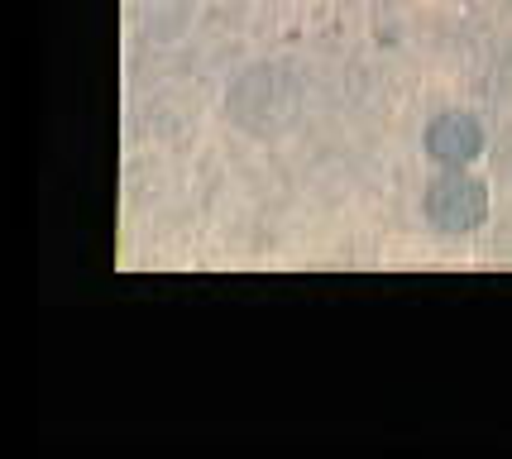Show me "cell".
<instances>
[{"instance_id": "cell-2", "label": "cell", "mask_w": 512, "mask_h": 459, "mask_svg": "<svg viewBox=\"0 0 512 459\" xmlns=\"http://www.w3.org/2000/svg\"><path fill=\"white\" fill-rule=\"evenodd\" d=\"M422 216L436 235H450V240L479 235L493 216L489 182L469 168H436L422 187Z\"/></svg>"}, {"instance_id": "cell-3", "label": "cell", "mask_w": 512, "mask_h": 459, "mask_svg": "<svg viewBox=\"0 0 512 459\" xmlns=\"http://www.w3.org/2000/svg\"><path fill=\"white\" fill-rule=\"evenodd\" d=\"M422 153L436 168H469L489 158V130L474 110H436L422 130Z\"/></svg>"}, {"instance_id": "cell-1", "label": "cell", "mask_w": 512, "mask_h": 459, "mask_svg": "<svg viewBox=\"0 0 512 459\" xmlns=\"http://www.w3.org/2000/svg\"><path fill=\"white\" fill-rule=\"evenodd\" d=\"M302 106H307V77L292 63H278V58H259V63L240 67V77L225 91L230 125L254 134V139L288 134L297 125Z\"/></svg>"}, {"instance_id": "cell-5", "label": "cell", "mask_w": 512, "mask_h": 459, "mask_svg": "<svg viewBox=\"0 0 512 459\" xmlns=\"http://www.w3.org/2000/svg\"><path fill=\"white\" fill-rule=\"evenodd\" d=\"M493 254H503V259H512V206L498 216V225H493Z\"/></svg>"}, {"instance_id": "cell-4", "label": "cell", "mask_w": 512, "mask_h": 459, "mask_svg": "<svg viewBox=\"0 0 512 459\" xmlns=\"http://www.w3.org/2000/svg\"><path fill=\"white\" fill-rule=\"evenodd\" d=\"M489 163H493V177L512 192V125H503V134L489 144Z\"/></svg>"}]
</instances>
